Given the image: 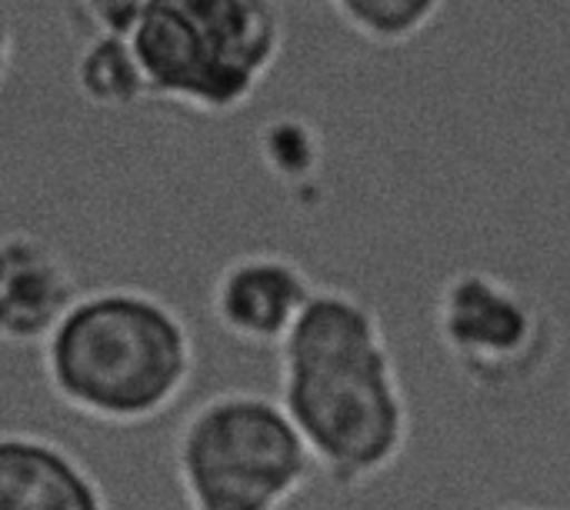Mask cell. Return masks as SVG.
I'll use <instances>...</instances> for the list:
<instances>
[{
    "label": "cell",
    "instance_id": "8992f818",
    "mask_svg": "<svg viewBox=\"0 0 570 510\" xmlns=\"http://www.w3.org/2000/svg\"><path fill=\"white\" fill-rule=\"evenodd\" d=\"M314 294L317 284L297 257L281 251H247L214 274L207 314L234 344L277 351Z\"/></svg>",
    "mask_w": 570,
    "mask_h": 510
},
{
    "label": "cell",
    "instance_id": "ba28073f",
    "mask_svg": "<svg viewBox=\"0 0 570 510\" xmlns=\"http://www.w3.org/2000/svg\"><path fill=\"white\" fill-rule=\"evenodd\" d=\"M0 510H110L90 464L63 441L0 428Z\"/></svg>",
    "mask_w": 570,
    "mask_h": 510
},
{
    "label": "cell",
    "instance_id": "8fae6325",
    "mask_svg": "<svg viewBox=\"0 0 570 510\" xmlns=\"http://www.w3.org/2000/svg\"><path fill=\"white\" fill-rule=\"evenodd\" d=\"M257 150H261L264 167L284 184L314 180V174L321 170V160H324V140H321L317 127L294 114H281V117L267 120L257 137Z\"/></svg>",
    "mask_w": 570,
    "mask_h": 510
},
{
    "label": "cell",
    "instance_id": "5b68a950",
    "mask_svg": "<svg viewBox=\"0 0 570 510\" xmlns=\"http://www.w3.org/2000/svg\"><path fill=\"white\" fill-rule=\"evenodd\" d=\"M431 324L444 357L478 394L531 391L561 347L551 307L534 291L481 267H464L438 287Z\"/></svg>",
    "mask_w": 570,
    "mask_h": 510
},
{
    "label": "cell",
    "instance_id": "30bf717a",
    "mask_svg": "<svg viewBox=\"0 0 570 510\" xmlns=\"http://www.w3.org/2000/svg\"><path fill=\"white\" fill-rule=\"evenodd\" d=\"M331 13L374 47H404L417 40L448 7V0H324Z\"/></svg>",
    "mask_w": 570,
    "mask_h": 510
},
{
    "label": "cell",
    "instance_id": "52a82bcc",
    "mask_svg": "<svg viewBox=\"0 0 570 510\" xmlns=\"http://www.w3.org/2000/svg\"><path fill=\"white\" fill-rule=\"evenodd\" d=\"M77 297V274L53 241L0 234V344L40 347Z\"/></svg>",
    "mask_w": 570,
    "mask_h": 510
},
{
    "label": "cell",
    "instance_id": "7a4b0ae2",
    "mask_svg": "<svg viewBox=\"0 0 570 510\" xmlns=\"http://www.w3.org/2000/svg\"><path fill=\"white\" fill-rule=\"evenodd\" d=\"M40 367L53 401L77 418L144 428L184 401L197 374V341L167 297L107 284L80 291L40 344Z\"/></svg>",
    "mask_w": 570,
    "mask_h": 510
},
{
    "label": "cell",
    "instance_id": "9c48e42d",
    "mask_svg": "<svg viewBox=\"0 0 570 510\" xmlns=\"http://www.w3.org/2000/svg\"><path fill=\"white\" fill-rule=\"evenodd\" d=\"M73 87L100 110H127L147 97V80L127 37H90L73 50Z\"/></svg>",
    "mask_w": 570,
    "mask_h": 510
},
{
    "label": "cell",
    "instance_id": "6da1fadb",
    "mask_svg": "<svg viewBox=\"0 0 570 510\" xmlns=\"http://www.w3.org/2000/svg\"><path fill=\"white\" fill-rule=\"evenodd\" d=\"M277 404L337 494L371 488L407 454L414 414L384 321L344 287H317L277 347Z\"/></svg>",
    "mask_w": 570,
    "mask_h": 510
},
{
    "label": "cell",
    "instance_id": "3957f363",
    "mask_svg": "<svg viewBox=\"0 0 570 510\" xmlns=\"http://www.w3.org/2000/svg\"><path fill=\"white\" fill-rule=\"evenodd\" d=\"M127 40L150 100L224 120L281 63L287 13L281 0H144Z\"/></svg>",
    "mask_w": 570,
    "mask_h": 510
},
{
    "label": "cell",
    "instance_id": "4fadbf2b",
    "mask_svg": "<svg viewBox=\"0 0 570 510\" xmlns=\"http://www.w3.org/2000/svg\"><path fill=\"white\" fill-rule=\"evenodd\" d=\"M13 53H17L13 27H10V20L0 17V84L7 80V73H10V67H13Z\"/></svg>",
    "mask_w": 570,
    "mask_h": 510
},
{
    "label": "cell",
    "instance_id": "277c9868",
    "mask_svg": "<svg viewBox=\"0 0 570 510\" xmlns=\"http://www.w3.org/2000/svg\"><path fill=\"white\" fill-rule=\"evenodd\" d=\"M187 510H284L317 468L277 398L227 388L197 401L170 441Z\"/></svg>",
    "mask_w": 570,
    "mask_h": 510
},
{
    "label": "cell",
    "instance_id": "7c38bea8",
    "mask_svg": "<svg viewBox=\"0 0 570 510\" xmlns=\"http://www.w3.org/2000/svg\"><path fill=\"white\" fill-rule=\"evenodd\" d=\"M144 0H63V20L73 40L90 37H127Z\"/></svg>",
    "mask_w": 570,
    "mask_h": 510
},
{
    "label": "cell",
    "instance_id": "5bb4252c",
    "mask_svg": "<svg viewBox=\"0 0 570 510\" xmlns=\"http://www.w3.org/2000/svg\"><path fill=\"white\" fill-rule=\"evenodd\" d=\"M501 510H561V508H541V504H504Z\"/></svg>",
    "mask_w": 570,
    "mask_h": 510
}]
</instances>
